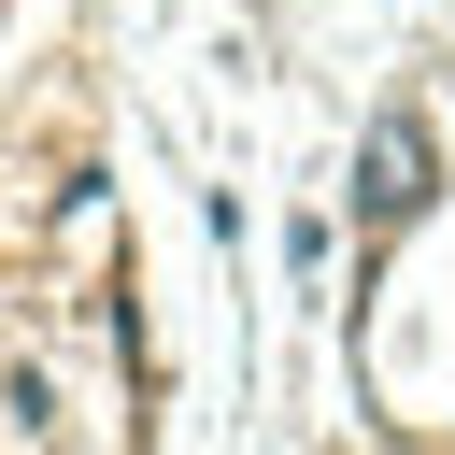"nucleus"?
<instances>
[{
  "mask_svg": "<svg viewBox=\"0 0 455 455\" xmlns=\"http://www.w3.org/2000/svg\"><path fill=\"white\" fill-rule=\"evenodd\" d=\"M355 213H370V228L427 213V128H412V114H384V128L355 142Z\"/></svg>",
  "mask_w": 455,
  "mask_h": 455,
  "instance_id": "1",
  "label": "nucleus"
}]
</instances>
